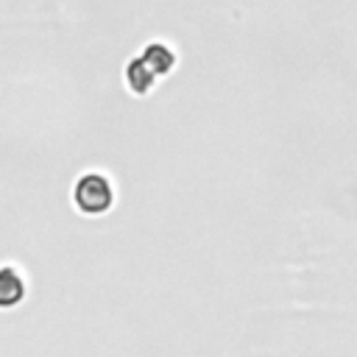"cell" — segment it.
Returning <instances> with one entry per match:
<instances>
[{"label": "cell", "mask_w": 357, "mask_h": 357, "mask_svg": "<svg viewBox=\"0 0 357 357\" xmlns=\"http://www.w3.org/2000/svg\"><path fill=\"white\" fill-rule=\"evenodd\" d=\"M117 190L109 173L103 170H84L73 184V206L84 218H103L114 209Z\"/></svg>", "instance_id": "1"}, {"label": "cell", "mask_w": 357, "mask_h": 357, "mask_svg": "<svg viewBox=\"0 0 357 357\" xmlns=\"http://www.w3.org/2000/svg\"><path fill=\"white\" fill-rule=\"evenodd\" d=\"M28 296V279L25 271H20L14 262H6L0 271V307L11 310L17 304H22Z\"/></svg>", "instance_id": "2"}, {"label": "cell", "mask_w": 357, "mask_h": 357, "mask_svg": "<svg viewBox=\"0 0 357 357\" xmlns=\"http://www.w3.org/2000/svg\"><path fill=\"white\" fill-rule=\"evenodd\" d=\"M123 81H126V86H128L131 95H139L142 98V95H148L153 89V84L159 81V75L153 73V67L142 56H134L126 64V70H123Z\"/></svg>", "instance_id": "3"}, {"label": "cell", "mask_w": 357, "mask_h": 357, "mask_svg": "<svg viewBox=\"0 0 357 357\" xmlns=\"http://www.w3.org/2000/svg\"><path fill=\"white\" fill-rule=\"evenodd\" d=\"M139 56L153 67V73H156L159 78L170 75V73L176 70V61H178L176 50H173L167 42H148V45H145V50H142Z\"/></svg>", "instance_id": "4"}]
</instances>
